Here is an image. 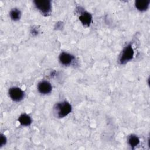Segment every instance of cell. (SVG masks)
I'll return each instance as SVG.
<instances>
[{
  "label": "cell",
  "instance_id": "2",
  "mask_svg": "<svg viewBox=\"0 0 150 150\" xmlns=\"http://www.w3.org/2000/svg\"><path fill=\"white\" fill-rule=\"evenodd\" d=\"M36 8L43 14H49L52 9L51 1L49 0H40L33 1Z\"/></svg>",
  "mask_w": 150,
  "mask_h": 150
},
{
  "label": "cell",
  "instance_id": "1",
  "mask_svg": "<svg viewBox=\"0 0 150 150\" xmlns=\"http://www.w3.org/2000/svg\"><path fill=\"white\" fill-rule=\"evenodd\" d=\"M72 107L71 104L67 101L57 103L53 108L54 115L57 118H63L67 116L71 111Z\"/></svg>",
  "mask_w": 150,
  "mask_h": 150
},
{
  "label": "cell",
  "instance_id": "7",
  "mask_svg": "<svg viewBox=\"0 0 150 150\" xmlns=\"http://www.w3.org/2000/svg\"><path fill=\"white\" fill-rule=\"evenodd\" d=\"M79 18L81 23L86 26H89L92 21L91 15L89 12L86 11H83L81 12Z\"/></svg>",
  "mask_w": 150,
  "mask_h": 150
},
{
  "label": "cell",
  "instance_id": "11",
  "mask_svg": "<svg viewBox=\"0 0 150 150\" xmlns=\"http://www.w3.org/2000/svg\"><path fill=\"white\" fill-rule=\"evenodd\" d=\"M9 15L11 18L14 21H18L21 16V12L20 11V10H19L18 9L16 8H14L12 9L9 13Z\"/></svg>",
  "mask_w": 150,
  "mask_h": 150
},
{
  "label": "cell",
  "instance_id": "12",
  "mask_svg": "<svg viewBox=\"0 0 150 150\" xmlns=\"http://www.w3.org/2000/svg\"><path fill=\"white\" fill-rule=\"evenodd\" d=\"M6 142V138L5 135L1 134V138H0V146H2L4 145H5Z\"/></svg>",
  "mask_w": 150,
  "mask_h": 150
},
{
  "label": "cell",
  "instance_id": "6",
  "mask_svg": "<svg viewBox=\"0 0 150 150\" xmlns=\"http://www.w3.org/2000/svg\"><path fill=\"white\" fill-rule=\"evenodd\" d=\"M74 57L70 53L66 52H62L59 56L60 62L64 66L70 65L73 61Z\"/></svg>",
  "mask_w": 150,
  "mask_h": 150
},
{
  "label": "cell",
  "instance_id": "10",
  "mask_svg": "<svg viewBox=\"0 0 150 150\" xmlns=\"http://www.w3.org/2000/svg\"><path fill=\"white\" fill-rule=\"evenodd\" d=\"M128 143L132 148H134L139 144V139L137 135H131L128 138Z\"/></svg>",
  "mask_w": 150,
  "mask_h": 150
},
{
  "label": "cell",
  "instance_id": "9",
  "mask_svg": "<svg viewBox=\"0 0 150 150\" xmlns=\"http://www.w3.org/2000/svg\"><path fill=\"white\" fill-rule=\"evenodd\" d=\"M18 121L22 126H29L32 123V119L29 115L24 113L19 117Z\"/></svg>",
  "mask_w": 150,
  "mask_h": 150
},
{
  "label": "cell",
  "instance_id": "5",
  "mask_svg": "<svg viewBox=\"0 0 150 150\" xmlns=\"http://www.w3.org/2000/svg\"><path fill=\"white\" fill-rule=\"evenodd\" d=\"M39 92L42 94H47L52 91V86L47 81H42L38 85Z\"/></svg>",
  "mask_w": 150,
  "mask_h": 150
},
{
  "label": "cell",
  "instance_id": "3",
  "mask_svg": "<svg viewBox=\"0 0 150 150\" xmlns=\"http://www.w3.org/2000/svg\"><path fill=\"white\" fill-rule=\"evenodd\" d=\"M134 50L131 45H128L124 47L120 58L121 64H125L132 60L134 56Z\"/></svg>",
  "mask_w": 150,
  "mask_h": 150
},
{
  "label": "cell",
  "instance_id": "8",
  "mask_svg": "<svg viewBox=\"0 0 150 150\" xmlns=\"http://www.w3.org/2000/svg\"><path fill=\"white\" fill-rule=\"evenodd\" d=\"M149 2V0H137L135 2V6L138 11L143 12L148 9Z\"/></svg>",
  "mask_w": 150,
  "mask_h": 150
},
{
  "label": "cell",
  "instance_id": "4",
  "mask_svg": "<svg viewBox=\"0 0 150 150\" xmlns=\"http://www.w3.org/2000/svg\"><path fill=\"white\" fill-rule=\"evenodd\" d=\"M10 98L15 101L18 102L21 101L25 96L24 92L22 89L17 87H13L9 88L8 91Z\"/></svg>",
  "mask_w": 150,
  "mask_h": 150
}]
</instances>
